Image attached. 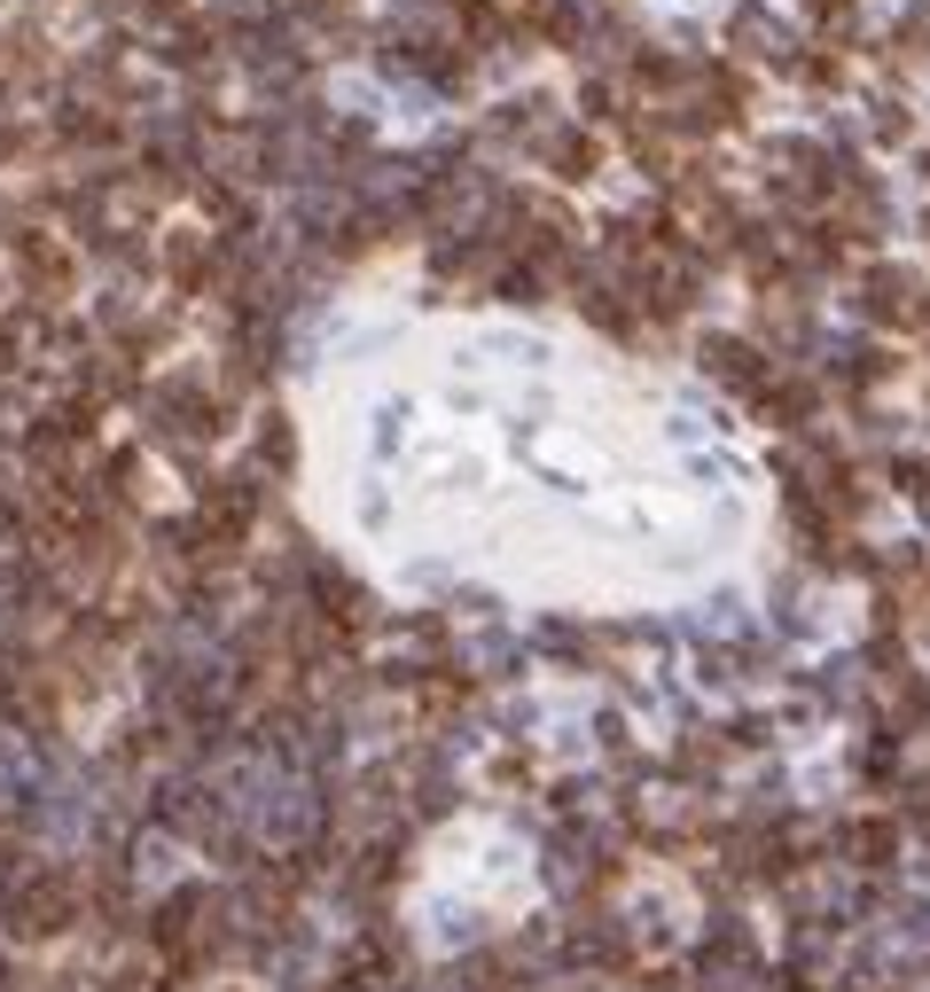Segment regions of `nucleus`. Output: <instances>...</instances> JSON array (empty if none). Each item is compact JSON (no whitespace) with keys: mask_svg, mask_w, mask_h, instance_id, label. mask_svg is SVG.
Wrapping results in <instances>:
<instances>
[{"mask_svg":"<svg viewBox=\"0 0 930 992\" xmlns=\"http://www.w3.org/2000/svg\"><path fill=\"white\" fill-rule=\"evenodd\" d=\"M704 368H720V384L727 391H750V399H767V359H758L750 344H704Z\"/></svg>","mask_w":930,"mask_h":992,"instance_id":"obj_1","label":"nucleus"}]
</instances>
